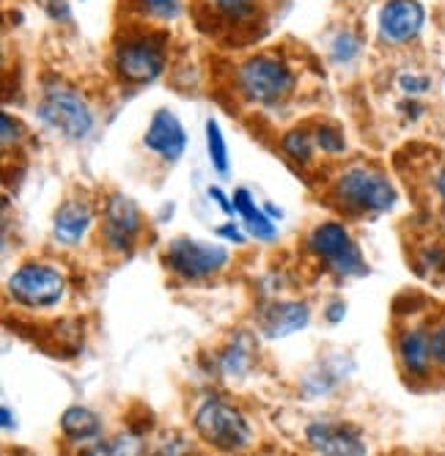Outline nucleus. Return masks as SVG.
Returning a JSON list of instances; mask_svg holds the SVG:
<instances>
[{
  "label": "nucleus",
  "instance_id": "9d476101",
  "mask_svg": "<svg viewBox=\"0 0 445 456\" xmlns=\"http://www.w3.org/2000/svg\"><path fill=\"white\" fill-rule=\"evenodd\" d=\"M426 22L418 0H388L379 12V39L388 45H407L416 39Z\"/></svg>",
  "mask_w": 445,
  "mask_h": 456
},
{
  "label": "nucleus",
  "instance_id": "a211bd4d",
  "mask_svg": "<svg viewBox=\"0 0 445 456\" xmlns=\"http://www.w3.org/2000/svg\"><path fill=\"white\" fill-rule=\"evenodd\" d=\"M253 363V344L245 336H237L226 349L220 352L217 357V369L226 379H239L250 371Z\"/></svg>",
  "mask_w": 445,
  "mask_h": 456
},
{
  "label": "nucleus",
  "instance_id": "2f4dec72",
  "mask_svg": "<svg viewBox=\"0 0 445 456\" xmlns=\"http://www.w3.org/2000/svg\"><path fill=\"white\" fill-rule=\"evenodd\" d=\"M0 423H4V432H14L17 429V418L12 412V407H0Z\"/></svg>",
  "mask_w": 445,
  "mask_h": 456
},
{
  "label": "nucleus",
  "instance_id": "20e7f679",
  "mask_svg": "<svg viewBox=\"0 0 445 456\" xmlns=\"http://www.w3.org/2000/svg\"><path fill=\"white\" fill-rule=\"evenodd\" d=\"M6 295L14 305L28 311H47L63 303L67 297V275L50 262H30L20 265L9 281H6Z\"/></svg>",
  "mask_w": 445,
  "mask_h": 456
},
{
  "label": "nucleus",
  "instance_id": "c756f323",
  "mask_svg": "<svg viewBox=\"0 0 445 456\" xmlns=\"http://www.w3.org/2000/svg\"><path fill=\"white\" fill-rule=\"evenodd\" d=\"M206 192H209V199H212L222 212H226V215H234V199H229V195L222 192L220 187H209Z\"/></svg>",
  "mask_w": 445,
  "mask_h": 456
},
{
  "label": "nucleus",
  "instance_id": "2eb2a0df",
  "mask_svg": "<svg viewBox=\"0 0 445 456\" xmlns=\"http://www.w3.org/2000/svg\"><path fill=\"white\" fill-rule=\"evenodd\" d=\"M399 363L409 377H426L432 371V333L426 328H407L396 341Z\"/></svg>",
  "mask_w": 445,
  "mask_h": 456
},
{
  "label": "nucleus",
  "instance_id": "a878e982",
  "mask_svg": "<svg viewBox=\"0 0 445 456\" xmlns=\"http://www.w3.org/2000/svg\"><path fill=\"white\" fill-rule=\"evenodd\" d=\"M432 357L437 366H445V322L432 330Z\"/></svg>",
  "mask_w": 445,
  "mask_h": 456
},
{
  "label": "nucleus",
  "instance_id": "39448f33",
  "mask_svg": "<svg viewBox=\"0 0 445 456\" xmlns=\"http://www.w3.org/2000/svg\"><path fill=\"white\" fill-rule=\"evenodd\" d=\"M168 53L160 37L133 34L116 42L113 47V69L121 83L149 86L166 72Z\"/></svg>",
  "mask_w": 445,
  "mask_h": 456
},
{
  "label": "nucleus",
  "instance_id": "c85d7f7f",
  "mask_svg": "<svg viewBox=\"0 0 445 456\" xmlns=\"http://www.w3.org/2000/svg\"><path fill=\"white\" fill-rule=\"evenodd\" d=\"M344 316H346V303H344V300H330V303H328V308H325V319H328V324H341V322H344Z\"/></svg>",
  "mask_w": 445,
  "mask_h": 456
},
{
  "label": "nucleus",
  "instance_id": "aec40b11",
  "mask_svg": "<svg viewBox=\"0 0 445 456\" xmlns=\"http://www.w3.org/2000/svg\"><path fill=\"white\" fill-rule=\"evenodd\" d=\"M280 149L292 162H297V166H308L313 159V151H320L313 143V133H308V129H292V133H286L280 141Z\"/></svg>",
  "mask_w": 445,
  "mask_h": 456
},
{
  "label": "nucleus",
  "instance_id": "4468645a",
  "mask_svg": "<svg viewBox=\"0 0 445 456\" xmlns=\"http://www.w3.org/2000/svg\"><path fill=\"white\" fill-rule=\"evenodd\" d=\"M311 324V305L305 300H280L270 303L259 316V330L267 341L289 338Z\"/></svg>",
  "mask_w": 445,
  "mask_h": 456
},
{
  "label": "nucleus",
  "instance_id": "f03ea898",
  "mask_svg": "<svg viewBox=\"0 0 445 456\" xmlns=\"http://www.w3.org/2000/svg\"><path fill=\"white\" fill-rule=\"evenodd\" d=\"M234 86L247 105H278L297 88V77L283 58L259 53L242 61Z\"/></svg>",
  "mask_w": 445,
  "mask_h": 456
},
{
  "label": "nucleus",
  "instance_id": "f3484780",
  "mask_svg": "<svg viewBox=\"0 0 445 456\" xmlns=\"http://www.w3.org/2000/svg\"><path fill=\"white\" fill-rule=\"evenodd\" d=\"M231 199H234V215H239L247 237H256L262 242H272L275 240V220L267 215V209L256 207L253 195L245 187H237Z\"/></svg>",
  "mask_w": 445,
  "mask_h": 456
},
{
  "label": "nucleus",
  "instance_id": "cd10ccee",
  "mask_svg": "<svg viewBox=\"0 0 445 456\" xmlns=\"http://www.w3.org/2000/svg\"><path fill=\"white\" fill-rule=\"evenodd\" d=\"M214 234L222 237V240H229V242H234V245H245V240H247V232H242L237 223H222V225H217Z\"/></svg>",
  "mask_w": 445,
  "mask_h": 456
},
{
  "label": "nucleus",
  "instance_id": "f8f14e48",
  "mask_svg": "<svg viewBox=\"0 0 445 456\" xmlns=\"http://www.w3.org/2000/svg\"><path fill=\"white\" fill-rule=\"evenodd\" d=\"M305 443L316 453H333V456H360L368 451L358 429L346 427V423H333V420L311 423L305 429Z\"/></svg>",
  "mask_w": 445,
  "mask_h": 456
},
{
  "label": "nucleus",
  "instance_id": "ddd939ff",
  "mask_svg": "<svg viewBox=\"0 0 445 456\" xmlns=\"http://www.w3.org/2000/svg\"><path fill=\"white\" fill-rule=\"evenodd\" d=\"M93 225V207L83 195H72L53 215V240L63 248H77L85 242Z\"/></svg>",
  "mask_w": 445,
  "mask_h": 456
},
{
  "label": "nucleus",
  "instance_id": "6ab92c4d",
  "mask_svg": "<svg viewBox=\"0 0 445 456\" xmlns=\"http://www.w3.org/2000/svg\"><path fill=\"white\" fill-rule=\"evenodd\" d=\"M204 133H206V154H209L212 168L220 176H229V171H231V157H229V143H226V135H222L220 124L214 118H209Z\"/></svg>",
  "mask_w": 445,
  "mask_h": 456
},
{
  "label": "nucleus",
  "instance_id": "dca6fc26",
  "mask_svg": "<svg viewBox=\"0 0 445 456\" xmlns=\"http://www.w3.org/2000/svg\"><path fill=\"white\" fill-rule=\"evenodd\" d=\"M102 418L83 404H72L61 415V435L75 448H91L97 440H102Z\"/></svg>",
  "mask_w": 445,
  "mask_h": 456
},
{
  "label": "nucleus",
  "instance_id": "b1692460",
  "mask_svg": "<svg viewBox=\"0 0 445 456\" xmlns=\"http://www.w3.org/2000/svg\"><path fill=\"white\" fill-rule=\"evenodd\" d=\"M360 55V39L352 34V30H344L338 34L330 45V58L336 63H352L355 58Z\"/></svg>",
  "mask_w": 445,
  "mask_h": 456
},
{
  "label": "nucleus",
  "instance_id": "0eeeda50",
  "mask_svg": "<svg viewBox=\"0 0 445 456\" xmlns=\"http://www.w3.org/2000/svg\"><path fill=\"white\" fill-rule=\"evenodd\" d=\"M39 118L47 129L67 141H83L93 129V110L85 96L69 86H50L39 102Z\"/></svg>",
  "mask_w": 445,
  "mask_h": 456
},
{
  "label": "nucleus",
  "instance_id": "473e14b6",
  "mask_svg": "<svg viewBox=\"0 0 445 456\" xmlns=\"http://www.w3.org/2000/svg\"><path fill=\"white\" fill-rule=\"evenodd\" d=\"M264 209H267V215H270L272 220H283V209H280V207H275V204H264Z\"/></svg>",
  "mask_w": 445,
  "mask_h": 456
},
{
  "label": "nucleus",
  "instance_id": "412c9836",
  "mask_svg": "<svg viewBox=\"0 0 445 456\" xmlns=\"http://www.w3.org/2000/svg\"><path fill=\"white\" fill-rule=\"evenodd\" d=\"M135 6L143 17L157 22H171L182 14L184 0H135Z\"/></svg>",
  "mask_w": 445,
  "mask_h": 456
},
{
  "label": "nucleus",
  "instance_id": "9b49d317",
  "mask_svg": "<svg viewBox=\"0 0 445 456\" xmlns=\"http://www.w3.org/2000/svg\"><path fill=\"white\" fill-rule=\"evenodd\" d=\"M143 146L166 162H176L182 159L184 149H187V133L179 121V116L168 108L154 110L149 118V126L143 133Z\"/></svg>",
  "mask_w": 445,
  "mask_h": 456
},
{
  "label": "nucleus",
  "instance_id": "f257e3e1",
  "mask_svg": "<svg viewBox=\"0 0 445 456\" xmlns=\"http://www.w3.org/2000/svg\"><path fill=\"white\" fill-rule=\"evenodd\" d=\"M333 199L349 215L376 217L396 207L399 192L385 171L374 166H349L333 182Z\"/></svg>",
  "mask_w": 445,
  "mask_h": 456
},
{
  "label": "nucleus",
  "instance_id": "5701e85b",
  "mask_svg": "<svg viewBox=\"0 0 445 456\" xmlns=\"http://www.w3.org/2000/svg\"><path fill=\"white\" fill-rule=\"evenodd\" d=\"M311 133H313V143L320 151H325V154H344L346 151V138H344V133L338 126L316 124Z\"/></svg>",
  "mask_w": 445,
  "mask_h": 456
},
{
  "label": "nucleus",
  "instance_id": "1a4fd4ad",
  "mask_svg": "<svg viewBox=\"0 0 445 456\" xmlns=\"http://www.w3.org/2000/svg\"><path fill=\"white\" fill-rule=\"evenodd\" d=\"M100 234L110 253H118V256L133 253V248L138 245L143 234V212L130 195L113 192L105 201Z\"/></svg>",
  "mask_w": 445,
  "mask_h": 456
},
{
  "label": "nucleus",
  "instance_id": "7c9ffc66",
  "mask_svg": "<svg viewBox=\"0 0 445 456\" xmlns=\"http://www.w3.org/2000/svg\"><path fill=\"white\" fill-rule=\"evenodd\" d=\"M434 192H437V201H440V212L445 217V168H440L434 174Z\"/></svg>",
  "mask_w": 445,
  "mask_h": 456
},
{
  "label": "nucleus",
  "instance_id": "393cba45",
  "mask_svg": "<svg viewBox=\"0 0 445 456\" xmlns=\"http://www.w3.org/2000/svg\"><path fill=\"white\" fill-rule=\"evenodd\" d=\"M0 124H4V126H0V129H4V149H12V143H17L22 138V126L9 113L0 116Z\"/></svg>",
  "mask_w": 445,
  "mask_h": 456
},
{
  "label": "nucleus",
  "instance_id": "7ed1b4c3",
  "mask_svg": "<svg viewBox=\"0 0 445 456\" xmlns=\"http://www.w3.org/2000/svg\"><path fill=\"white\" fill-rule=\"evenodd\" d=\"M193 429L198 440L214 451H245L253 443V427L245 412L217 396H209L196 407Z\"/></svg>",
  "mask_w": 445,
  "mask_h": 456
},
{
  "label": "nucleus",
  "instance_id": "423d86ee",
  "mask_svg": "<svg viewBox=\"0 0 445 456\" xmlns=\"http://www.w3.org/2000/svg\"><path fill=\"white\" fill-rule=\"evenodd\" d=\"M308 250L341 278H363L368 273L360 245L349 234V228L338 220L313 225L308 234Z\"/></svg>",
  "mask_w": 445,
  "mask_h": 456
},
{
  "label": "nucleus",
  "instance_id": "bb28decb",
  "mask_svg": "<svg viewBox=\"0 0 445 456\" xmlns=\"http://www.w3.org/2000/svg\"><path fill=\"white\" fill-rule=\"evenodd\" d=\"M399 88L407 94H426L429 91V77L421 75H401L399 77Z\"/></svg>",
  "mask_w": 445,
  "mask_h": 456
},
{
  "label": "nucleus",
  "instance_id": "4be33fe9",
  "mask_svg": "<svg viewBox=\"0 0 445 456\" xmlns=\"http://www.w3.org/2000/svg\"><path fill=\"white\" fill-rule=\"evenodd\" d=\"M214 12L229 22H250L256 17V0H212Z\"/></svg>",
  "mask_w": 445,
  "mask_h": 456
},
{
  "label": "nucleus",
  "instance_id": "6e6552de",
  "mask_svg": "<svg viewBox=\"0 0 445 456\" xmlns=\"http://www.w3.org/2000/svg\"><path fill=\"white\" fill-rule=\"evenodd\" d=\"M231 256L217 242H204L193 237H176L166 248V267L184 283H198L220 275L229 267Z\"/></svg>",
  "mask_w": 445,
  "mask_h": 456
}]
</instances>
